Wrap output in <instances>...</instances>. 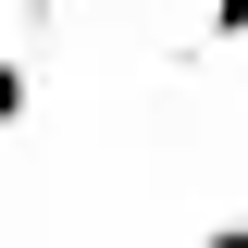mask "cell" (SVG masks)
Listing matches in <instances>:
<instances>
[{"label": "cell", "mask_w": 248, "mask_h": 248, "mask_svg": "<svg viewBox=\"0 0 248 248\" xmlns=\"http://www.w3.org/2000/svg\"><path fill=\"white\" fill-rule=\"evenodd\" d=\"M25 99H37V87H25V62L0 50V124H25Z\"/></svg>", "instance_id": "6da1fadb"}, {"label": "cell", "mask_w": 248, "mask_h": 248, "mask_svg": "<svg viewBox=\"0 0 248 248\" xmlns=\"http://www.w3.org/2000/svg\"><path fill=\"white\" fill-rule=\"evenodd\" d=\"M211 50H248V0H211Z\"/></svg>", "instance_id": "7a4b0ae2"}]
</instances>
